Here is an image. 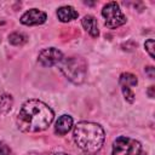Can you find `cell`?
Instances as JSON below:
<instances>
[{
	"label": "cell",
	"mask_w": 155,
	"mask_h": 155,
	"mask_svg": "<svg viewBox=\"0 0 155 155\" xmlns=\"http://www.w3.org/2000/svg\"><path fill=\"white\" fill-rule=\"evenodd\" d=\"M73 117L70 115H61L58 117V120L56 121V125H54V133L58 134V136H64L67 134L71 127H73Z\"/></svg>",
	"instance_id": "8"
},
{
	"label": "cell",
	"mask_w": 155,
	"mask_h": 155,
	"mask_svg": "<svg viewBox=\"0 0 155 155\" xmlns=\"http://www.w3.org/2000/svg\"><path fill=\"white\" fill-rule=\"evenodd\" d=\"M121 91H122V94H124L125 99H126L128 103H133V102H134V93H133V91H132L131 87L121 86Z\"/></svg>",
	"instance_id": "14"
},
{
	"label": "cell",
	"mask_w": 155,
	"mask_h": 155,
	"mask_svg": "<svg viewBox=\"0 0 155 155\" xmlns=\"http://www.w3.org/2000/svg\"><path fill=\"white\" fill-rule=\"evenodd\" d=\"M73 138L76 147L81 151L88 155H93L102 149L105 134L103 127L99 124L80 121L74 126Z\"/></svg>",
	"instance_id": "2"
},
{
	"label": "cell",
	"mask_w": 155,
	"mask_h": 155,
	"mask_svg": "<svg viewBox=\"0 0 155 155\" xmlns=\"http://www.w3.org/2000/svg\"><path fill=\"white\" fill-rule=\"evenodd\" d=\"M154 71H155V68H154L153 65H149V67H147V68H145V73H147V74H148V76H149V78H151V79H153V78H154V75H155V73H154Z\"/></svg>",
	"instance_id": "17"
},
{
	"label": "cell",
	"mask_w": 155,
	"mask_h": 155,
	"mask_svg": "<svg viewBox=\"0 0 155 155\" xmlns=\"http://www.w3.org/2000/svg\"><path fill=\"white\" fill-rule=\"evenodd\" d=\"M81 24L84 27V29L92 36V38H97L99 35V29H98V23L97 19L91 16V15H86L82 17L81 19Z\"/></svg>",
	"instance_id": "9"
},
{
	"label": "cell",
	"mask_w": 155,
	"mask_h": 155,
	"mask_svg": "<svg viewBox=\"0 0 155 155\" xmlns=\"http://www.w3.org/2000/svg\"><path fill=\"white\" fill-rule=\"evenodd\" d=\"M54 155H69V154H65V153H57V154H54Z\"/></svg>",
	"instance_id": "19"
},
{
	"label": "cell",
	"mask_w": 155,
	"mask_h": 155,
	"mask_svg": "<svg viewBox=\"0 0 155 155\" xmlns=\"http://www.w3.org/2000/svg\"><path fill=\"white\" fill-rule=\"evenodd\" d=\"M154 88H155L154 86H150L149 90H148V94H149L150 98H154Z\"/></svg>",
	"instance_id": "18"
},
{
	"label": "cell",
	"mask_w": 155,
	"mask_h": 155,
	"mask_svg": "<svg viewBox=\"0 0 155 155\" xmlns=\"http://www.w3.org/2000/svg\"><path fill=\"white\" fill-rule=\"evenodd\" d=\"M0 155H11L10 147L4 142H0Z\"/></svg>",
	"instance_id": "16"
},
{
	"label": "cell",
	"mask_w": 155,
	"mask_h": 155,
	"mask_svg": "<svg viewBox=\"0 0 155 155\" xmlns=\"http://www.w3.org/2000/svg\"><path fill=\"white\" fill-rule=\"evenodd\" d=\"M63 59V53L56 47H48L40 51L38 56V62L42 67H53L57 65Z\"/></svg>",
	"instance_id": "6"
},
{
	"label": "cell",
	"mask_w": 155,
	"mask_h": 155,
	"mask_svg": "<svg viewBox=\"0 0 155 155\" xmlns=\"http://www.w3.org/2000/svg\"><path fill=\"white\" fill-rule=\"evenodd\" d=\"M46 19H47V15L44 11L39 8H30L21 16L19 21L24 25H39L45 23Z\"/></svg>",
	"instance_id": "7"
},
{
	"label": "cell",
	"mask_w": 155,
	"mask_h": 155,
	"mask_svg": "<svg viewBox=\"0 0 155 155\" xmlns=\"http://www.w3.org/2000/svg\"><path fill=\"white\" fill-rule=\"evenodd\" d=\"M27 41H28V36L25 34H23V33L15 31V33L8 35V42L11 45H13V46H22Z\"/></svg>",
	"instance_id": "13"
},
{
	"label": "cell",
	"mask_w": 155,
	"mask_h": 155,
	"mask_svg": "<svg viewBox=\"0 0 155 155\" xmlns=\"http://www.w3.org/2000/svg\"><path fill=\"white\" fill-rule=\"evenodd\" d=\"M140 153H142L140 142L131 137L120 136L113 142L111 155H140Z\"/></svg>",
	"instance_id": "5"
},
{
	"label": "cell",
	"mask_w": 155,
	"mask_h": 155,
	"mask_svg": "<svg viewBox=\"0 0 155 155\" xmlns=\"http://www.w3.org/2000/svg\"><path fill=\"white\" fill-rule=\"evenodd\" d=\"M13 105V98L11 94L4 93L0 96V116L6 115Z\"/></svg>",
	"instance_id": "11"
},
{
	"label": "cell",
	"mask_w": 155,
	"mask_h": 155,
	"mask_svg": "<svg viewBox=\"0 0 155 155\" xmlns=\"http://www.w3.org/2000/svg\"><path fill=\"white\" fill-rule=\"evenodd\" d=\"M144 47H145L147 52L149 53V56H150L151 58H154V57H155V56H154V39H148V40L145 41V44H144Z\"/></svg>",
	"instance_id": "15"
},
{
	"label": "cell",
	"mask_w": 155,
	"mask_h": 155,
	"mask_svg": "<svg viewBox=\"0 0 155 155\" xmlns=\"http://www.w3.org/2000/svg\"><path fill=\"white\" fill-rule=\"evenodd\" d=\"M53 110L42 101L28 99L25 101L18 114H17V126L22 132L36 133L45 131L53 121Z\"/></svg>",
	"instance_id": "1"
},
{
	"label": "cell",
	"mask_w": 155,
	"mask_h": 155,
	"mask_svg": "<svg viewBox=\"0 0 155 155\" xmlns=\"http://www.w3.org/2000/svg\"><path fill=\"white\" fill-rule=\"evenodd\" d=\"M63 75L73 84L80 85L84 82L87 71L86 61L82 57H63L57 64Z\"/></svg>",
	"instance_id": "3"
},
{
	"label": "cell",
	"mask_w": 155,
	"mask_h": 155,
	"mask_svg": "<svg viewBox=\"0 0 155 155\" xmlns=\"http://www.w3.org/2000/svg\"><path fill=\"white\" fill-rule=\"evenodd\" d=\"M78 16H79V13L73 6H61L57 10V17L63 23L70 22L73 19H76Z\"/></svg>",
	"instance_id": "10"
},
{
	"label": "cell",
	"mask_w": 155,
	"mask_h": 155,
	"mask_svg": "<svg viewBox=\"0 0 155 155\" xmlns=\"http://www.w3.org/2000/svg\"><path fill=\"white\" fill-rule=\"evenodd\" d=\"M120 86H127V87H134L138 84V79L136 75L131 73H122L119 79Z\"/></svg>",
	"instance_id": "12"
},
{
	"label": "cell",
	"mask_w": 155,
	"mask_h": 155,
	"mask_svg": "<svg viewBox=\"0 0 155 155\" xmlns=\"http://www.w3.org/2000/svg\"><path fill=\"white\" fill-rule=\"evenodd\" d=\"M102 16L104 17L105 27L109 29H116L121 25H124L127 21L126 16L122 13L120 6L115 1L107 2L102 8Z\"/></svg>",
	"instance_id": "4"
}]
</instances>
